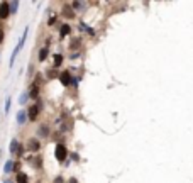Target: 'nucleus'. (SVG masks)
<instances>
[{"label":"nucleus","mask_w":193,"mask_h":183,"mask_svg":"<svg viewBox=\"0 0 193 183\" xmlns=\"http://www.w3.org/2000/svg\"><path fill=\"white\" fill-rule=\"evenodd\" d=\"M70 31H71V27H70L68 24H64V26H61V32H59V36L64 37L66 34H70Z\"/></svg>","instance_id":"7"},{"label":"nucleus","mask_w":193,"mask_h":183,"mask_svg":"<svg viewBox=\"0 0 193 183\" xmlns=\"http://www.w3.org/2000/svg\"><path fill=\"white\" fill-rule=\"evenodd\" d=\"M26 99H27V95H22V97H21V104H24V102H26Z\"/></svg>","instance_id":"18"},{"label":"nucleus","mask_w":193,"mask_h":183,"mask_svg":"<svg viewBox=\"0 0 193 183\" xmlns=\"http://www.w3.org/2000/svg\"><path fill=\"white\" fill-rule=\"evenodd\" d=\"M10 16V4L9 2H2L0 4V19H7Z\"/></svg>","instance_id":"2"},{"label":"nucleus","mask_w":193,"mask_h":183,"mask_svg":"<svg viewBox=\"0 0 193 183\" xmlns=\"http://www.w3.org/2000/svg\"><path fill=\"white\" fill-rule=\"evenodd\" d=\"M66 154H68V151H66V146H64V144H58V146H56V151H54V156H56L58 161H64V159H66Z\"/></svg>","instance_id":"1"},{"label":"nucleus","mask_w":193,"mask_h":183,"mask_svg":"<svg viewBox=\"0 0 193 183\" xmlns=\"http://www.w3.org/2000/svg\"><path fill=\"white\" fill-rule=\"evenodd\" d=\"M19 149H17V141H12L10 144V153H17Z\"/></svg>","instance_id":"14"},{"label":"nucleus","mask_w":193,"mask_h":183,"mask_svg":"<svg viewBox=\"0 0 193 183\" xmlns=\"http://www.w3.org/2000/svg\"><path fill=\"white\" fill-rule=\"evenodd\" d=\"M12 168H14V164H12V161H9V163L5 164V173H10Z\"/></svg>","instance_id":"15"},{"label":"nucleus","mask_w":193,"mask_h":183,"mask_svg":"<svg viewBox=\"0 0 193 183\" xmlns=\"http://www.w3.org/2000/svg\"><path fill=\"white\" fill-rule=\"evenodd\" d=\"M71 80H73V78H71V75H70L68 71H63V73L59 75V81H61L63 85H66V87L71 83Z\"/></svg>","instance_id":"4"},{"label":"nucleus","mask_w":193,"mask_h":183,"mask_svg":"<svg viewBox=\"0 0 193 183\" xmlns=\"http://www.w3.org/2000/svg\"><path fill=\"white\" fill-rule=\"evenodd\" d=\"M37 92H39L37 85H32V87H31V97H32V99H36V97H37Z\"/></svg>","instance_id":"11"},{"label":"nucleus","mask_w":193,"mask_h":183,"mask_svg":"<svg viewBox=\"0 0 193 183\" xmlns=\"http://www.w3.org/2000/svg\"><path fill=\"white\" fill-rule=\"evenodd\" d=\"M17 183H29L27 175H24V173H17Z\"/></svg>","instance_id":"8"},{"label":"nucleus","mask_w":193,"mask_h":183,"mask_svg":"<svg viewBox=\"0 0 193 183\" xmlns=\"http://www.w3.org/2000/svg\"><path fill=\"white\" fill-rule=\"evenodd\" d=\"M61 63H63V54H54V68H58V66H61Z\"/></svg>","instance_id":"6"},{"label":"nucleus","mask_w":193,"mask_h":183,"mask_svg":"<svg viewBox=\"0 0 193 183\" xmlns=\"http://www.w3.org/2000/svg\"><path fill=\"white\" fill-rule=\"evenodd\" d=\"M63 16H68V17H73L75 14H73V12H71V10H70L68 7H64V10H63Z\"/></svg>","instance_id":"13"},{"label":"nucleus","mask_w":193,"mask_h":183,"mask_svg":"<svg viewBox=\"0 0 193 183\" xmlns=\"http://www.w3.org/2000/svg\"><path fill=\"white\" fill-rule=\"evenodd\" d=\"M2 41H4V32L0 31V42H2Z\"/></svg>","instance_id":"19"},{"label":"nucleus","mask_w":193,"mask_h":183,"mask_svg":"<svg viewBox=\"0 0 193 183\" xmlns=\"http://www.w3.org/2000/svg\"><path fill=\"white\" fill-rule=\"evenodd\" d=\"M78 46H80V39H73V41H71V44H70V47H71V49H76Z\"/></svg>","instance_id":"12"},{"label":"nucleus","mask_w":193,"mask_h":183,"mask_svg":"<svg viewBox=\"0 0 193 183\" xmlns=\"http://www.w3.org/2000/svg\"><path fill=\"white\" fill-rule=\"evenodd\" d=\"M37 114H39V105H32L29 109V112H27V117H29V120H36Z\"/></svg>","instance_id":"3"},{"label":"nucleus","mask_w":193,"mask_h":183,"mask_svg":"<svg viewBox=\"0 0 193 183\" xmlns=\"http://www.w3.org/2000/svg\"><path fill=\"white\" fill-rule=\"evenodd\" d=\"M46 58H47V47H42L39 51V61H44Z\"/></svg>","instance_id":"10"},{"label":"nucleus","mask_w":193,"mask_h":183,"mask_svg":"<svg viewBox=\"0 0 193 183\" xmlns=\"http://www.w3.org/2000/svg\"><path fill=\"white\" fill-rule=\"evenodd\" d=\"M5 183H12V182H10V180H7V182H5Z\"/></svg>","instance_id":"20"},{"label":"nucleus","mask_w":193,"mask_h":183,"mask_svg":"<svg viewBox=\"0 0 193 183\" xmlns=\"http://www.w3.org/2000/svg\"><path fill=\"white\" fill-rule=\"evenodd\" d=\"M17 7H19V2H14V4L10 5V12H12V10L16 12V10H17Z\"/></svg>","instance_id":"16"},{"label":"nucleus","mask_w":193,"mask_h":183,"mask_svg":"<svg viewBox=\"0 0 193 183\" xmlns=\"http://www.w3.org/2000/svg\"><path fill=\"white\" fill-rule=\"evenodd\" d=\"M27 146H29V149H31V151H37V149L41 147V142L37 141V139H31Z\"/></svg>","instance_id":"5"},{"label":"nucleus","mask_w":193,"mask_h":183,"mask_svg":"<svg viewBox=\"0 0 193 183\" xmlns=\"http://www.w3.org/2000/svg\"><path fill=\"white\" fill-rule=\"evenodd\" d=\"M47 76H49V78H53V76H54V71H53V70H49V71H47Z\"/></svg>","instance_id":"17"},{"label":"nucleus","mask_w":193,"mask_h":183,"mask_svg":"<svg viewBox=\"0 0 193 183\" xmlns=\"http://www.w3.org/2000/svg\"><path fill=\"white\" fill-rule=\"evenodd\" d=\"M17 122H19V124H24V122H26V110H21V112L17 114Z\"/></svg>","instance_id":"9"}]
</instances>
